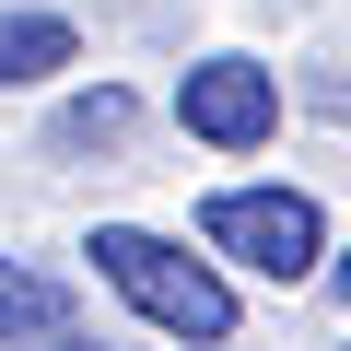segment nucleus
<instances>
[{"label":"nucleus","instance_id":"nucleus-5","mask_svg":"<svg viewBox=\"0 0 351 351\" xmlns=\"http://www.w3.org/2000/svg\"><path fill=\"white\" fill-rule=\"evenodd\" d=\"M71 59H82L71 12H0V94H12V82H47V71H71Z\"/></svg>","mask_w":351,"mask_h":351},{"label":"nucleus","instance_id":"nucleus-8","mask_svg":"<svg viewBox=\"0 0 351 351\" xmlns=\"http://www.w3.org/2000/svg\"><path fill=\"white\" fill-rule=\"evenodd\" d=\"M339 293H351V246H339Z\"/></svg>","mask_w":351,"mask_h":351},{"label":"nucleus","instance_id":"nucleus-3","mask_svg":"<svg viewBox=\"0 0 351 351\" xmlns=\"http://www.w3.org/2000/svg\"><path fill=\"white\" fill-rule=\"evenodd\" d=\"M176 129L211 141V152H269V141H281V71L246 59V47L199 59L188 82H176Z\"/></svg>","mask_w":351,"mask_h":351},{"label":"nucleus","instance_id":"nucleus-4","mask_svg":"<svg viewBox=\"0 0 351 351\" xmlns=\"http://www.w3.org/2000/svg\"><path fill=\"white\" fill-rule=\"evenodd\" d=\"M59 328H71V293L24 258H0V351H47Z\"/></svg>","mask_w":351,"mask_h":351},{"label":"nucleus","instance_id":"nucleus-2","mask_svg":"<svg viewBox=\"0 0 351 351\" xmlns=\"http://www.w3.org/2000/svg\"><path fill=\"white\" fill-rule=\"evenodd\" d=\"M199 246L258 269V281H304V269H328V211L304 188H211L199 199Z\"/></svg>","mask_w":351,"mask_h":351},{"label":"nucleus","instance_id":"nucleus-6","mask_svg":"<svg viewBox=\"0 0 351 351\" xmlns=\"http://www.w3.org/2000/svg\"><path fill=\"white\" fill-rule=\"evenodd\" d=\"M129 129H141V94L94 82V94H71V106L47 117V152H129Z\"/></svg>","mask_w":351,"mask_h":351},{"label":"nucleus","instance_id":"nucleus-1","mask_svg":"<svg viewBox=\"0 0 351 351\" xmlns=\"http://www.w3.org/2000/svg\"><path fill=\"white\" fill-rule=\"evenodd\" d=\"M82 258H94V281H106L117 304H141L164 339H188V351H223V339H234V281H223L211 258H188L176 234L94 223V234H82Z\"/></svg>","mask_w":351,"mask_h":351},{"label":"nucleus","instance_id":"nucleus-7","mask_svg":"<svg viewBox=\"0 0 351 351\" xmlns=\"http://www.w3.org/2000/svg\"><path fill=\"white\" fill-rule=\"evenodd\" d=\"M47 351H106V339H82V328H59V339H47Z\"/></svg>","mask_w":351,"mask_h":351}]
</instances>
